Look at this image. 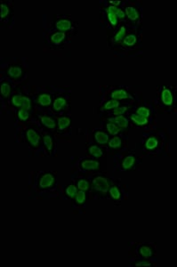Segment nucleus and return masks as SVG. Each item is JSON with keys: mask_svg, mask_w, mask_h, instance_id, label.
I'll list each match as a JSON object with an SVG mask.
<instances>
[{"mask_svg": "<svg viewBox=\"0 0 177 267\" xmlns=\"http://www.w3.org/2000/svg\"><path fill=\"white\" fill-rule=\"evenodd\" d=\"M135 159L133 156H128L127 158H125V160L123 161V167L125 169H128L130 168L133 165H134Z\"/></svg>", "mask_w": 177, "mask_h": 267, "instance_id": "nucleus-15", "label": "nucleus"}, {"mask_svg": "<svg viewBox=\"0 0 177 267\" xmlns=\"http://www.w3.org/2000/svg\"><path fill=\"white\" fill-rule=\"evenodd\" d=\"M31 108V101L30 99L27 97H24V100H23V103H22V109H24V110H27Z\"/></svg>", "mask_w": 177, "mask_h": 267, "instance_id": "nucleus-35", "label": "nucleus"}, {"mask_svg": "<svg viewBox=\"0 0 177 267\" xmlns=\"http://www.w3.org/2000/svg\"><path fill=\"white\" fill-rule=\"evenodd\" d=\"M38 103L43 106H48L51 103V97L48 95H42L38 98Z\"/></svg>", "mask_w": 177, "mask_h": 267, "instance_id": "nucleus-13", "label": "nucleus"}, {"mask_svg": "<svg viewBox=\"0 0 177 267\" xmlns=\"http://www.w3.org/2000/svg\"><path fill=\"white\" fill-rule=\"evenodd\" d=\"M27 137L32 145L37 146L39 143V135L37 134L36 131H34L33 129H29L27 131Z\"/></svg>", "mask_w": 177, "mask_h": 267, "instance_id": "nucleus-5", "label": "nucleus"}, {"mask_svg": "<svg viewBox=\"0 0 177 267\" xmlns=\"http://www.w3.org/2000/svg\"><path fill=\"white\" fill-rule=\"evenodd\" d=\"M64 36H65V34L63 32H57V33H55L52 36L51 39L55 44H59V43H61L62 41Z\"/></svg>", "mask_w": 177, "mask_h": 267, "instance_id": "nucleus-17", "label": "nucleus"}, {"mask_svg": "<svg viewBox=\"0 0 177 267\" xmlns=\"http://www.w3.org/2000/svg\"><path fill=\"white\" fill-rule=\"evenodd\" d=\"M89 152L91 153L93 156H94V157H102V156L103 155L102 150H101L99 147L95 145L91 146V147L89 148Z\"/></svg>", "mask_w": 177, "mask_h": 267, "instance_id": "nucleus-18", "label": "nucleus"}, {"mask_svg": "<svg viewBox=\"0 0 177 267\" xmlns=\"http://www.w3.org/2000/svg\"><path fill=\"white\" fill-rule=\"evenodd\" d=\"M1 9H2V14H1V17H2V19H4L5 17H6V15L8 14L9 9H8V7H7L6 5H2V6H1Z\"/></svg>", "mask_w": 177, "mask_h": 267, "instance_id": "nucleus-36", "label": "nucleus"}, {"mask_svg": "<svg viewBox=\"0 0 177 267\" xmlns=\"http://www.w3.org/2000/svg\"><path fill=\"white\" fill-rule=\"evenodd\" d=\"M54 182H55L54 176L51 174H45L41 177L39 183H40V186L42 188H47L49 186H51L54 183Z\"/></svg>", "mask_w": 177, "mask_h": 267, "instance_id": "nucleus-4", "label": "nucleus"}, {"mask_svg": "<svg viewBox=\"0 0 177 267\" xmlns=\"http://www.w3.org/2000/svg\"><path fill=\"white\" fill-rule=\"evenodd\" d=\"M23 100H24V97L21 96V95H15L12 97V103L15 105V106H18V107H22V103H23Z\"/></svg>", "mask_w": 177, "mask_h": 267, "instance_id": "nucleus-24", "label": "nucleus"}, {"mask_svg": "<svg viewBox=\"0 0 177 267\" xmlns=\"http://www.w3.org/2000/svg\"><path fill=\"white\" fill-rule=\"evenodd\" d=\"M126 109H127L126 107L118 108V109H117L114 110V114H116V115H121V114H123V113L125 112V110H126Z\"/></svg>", "mask_w": 177, "mask_h": 267, "instance_id": "nucleus-38", "label": "nucleus"}, {"mask_svg": "<svg viewBox=\"0 0 177 267\" xmlns=\"http://www.w3.org/2000/svg\"><path fill=\"white\" fill-rule=\"evenodd\" d=\"M66 193H67L70 198H73L75 195H77V188L74 185H69L67 189H66Z\"/></svg>", "mask_w": 177, "mask_h": 267, "instance_id": "nucleus-28", "label": "nucleus"}, {"mask_svg": "<svg viewBox=\"0 0 177 267\" xmlns=\"http://www.w3.org/2000/svg\"><path fill=\"white\" fill-rule=\"evenodd\" d=\"M109 144H110V147H111V148H117V147H119V146L121 145V140L118 137H114V138H112V139L110 140Z\"/></svg>", "mask_w": 177, "mask_h": 267, "instance_id": "nucleus-26", "label": "nucleus"}, {"mask_svg": "<svg viewBox=\"0 0 177 267\" xmlns=\"http://www.w3.org/2000/svg\"><path fill=\"white\" fill-rule=\"evenodd\" d=\"M69 124H70V119L69 118H66V117L61 118L58 121V126H59L60 129H65Z\"/></svg>", "mask_w": 177, "mask_h": 267, "instance_id": "nucleus-19", "label": "nucleus"}, {"mask_svg": "<svg viewBox=\"0 0 177 267\" xmlns=\"http://www.w3.org/2000/svg\"><path fill=\"white\" fill-rule=\"evenodd\" d=\"M18 115H19V118H20L22 120H26V119H28V118H29L28 111H27V110H24V109H21L20 110H19Z\"/></svg>", "mask_w": 177, "mask_h": 267, "instance_id": "nucleus-34", "label": "nucleus"}, {"mask_svg": "<svg viewBox=\"0 0 177 267\" xmlns=\"http://www.w3.org/2000/svg\"><path fill=\"white\" fill-rule=\"evenodd\" d=\"M94 186L97 190H100L102 192H107V190L109 188V183L107 182V180L103 177H97L94 180Z\"/></svg>", "mask_w": 177, "mask_h": 267, "instance_id": "nucleus-3", "label": "nucleus"}, {"mask_svg": "<svg viewBox=\"0 0 177 267\" xmlns=\"http://www.w3.org/2000/svg\"><path fill=\"white\" fill-rule=\"evenodd\" d=\"M126 12L127 14V17L131 21H136L137 19L139 18V13L134 9V7H131V6L127 7L126 8Z\"/></svg>", "mask_w": 177, "mask_h": 267, "instance_id": "nucleus-8", "label": "nucleus"}, {"mask_svg": "<svg viewBox=\"0 0 177 267\" xmlns=\"http://www.w3.org/2000/svg\"><path fill=\"white\" fill-rule=\"evenodd\" d=\"M55 27L60 31H68L70 29L71 23L69 20H61V21L56 22Z\"/></svg>", "mask_w": 177, "mask_h": 267, "instance_id": "nucleus-6", "label": "nucleus"}, {"mask_svg": "<svg viewBox=\"0 0 177 267\" xmlns=\"http://www.w3.org/2000/svg\"><path fill=\"white\" fill-rule=\"evenodd\" d=\"M44 143H45V144L46 148L48 149L49 151L52 150V148H53V141H52V138L49 135H45L44 137Z\"/></svg>", "mask_w": 177, "mask_h": 267, "instance_id": "nucleus-32", "label": "nucleus"}, {"mask_svg": "<svg viewBox=\"0 0 177 267\" xmlns=\"http://www.w3.org/2000/svg\"><path fill=\"white\" fill-rule=\"evenodd\" d=\"M41 121H42V123H43L46 128H55V122L54 119H50V118H47V117H42V118H41Z\"/></svg>", "mask_w": 177, "mask_h": 267, "instance_id": "nucleus-14", "label": "nucleus"}, {"mask_svg": "<svg viewBox=\"0 0 177 267\" xmlns=\"http://www.w3.org/2000/svg\"><path fill=\"white\" fill-rule=\"evenodd\" d=\"M1 92H2V95L4 96L7 97L9 95V94H10V86H9V85L6 84V83L2 84V85H1Z\"/></svg>", "mask_w": 177, "mask_h": 267, "instance_id": "nucleus-27", "label": "nucleus"}, {"mask_svg": "<svg viewBox=\"0 0 177 267\" xmlns=\"http://www.w3.org/2000/svg\"><path fill=\"white\" fill-rule=\"evenodd\" d=\"M131 119H132L133 121H134L137 125H140V126H144V125H147L149 123V119H148L143 118V117L138 115V114L132 115L131 116Z\"/></svg>", "mask_w": 177, "mask_h": 267, "instance_id": "nucleus-9", "label": "nucleus"}, {"mask_svg": "<svg viewBox=\"0 0 177 267\" xmlns=\"http://www.w3.org/2000/svg\"><path fill=\"white\" fill-rule=\"evenodd\" d=\"M114 121L116 122L117 124L121 127V128H127V125H128V122H127V119L126 118H124L122 116H118L114 119Z\"/></svg>", "mask_w": 177, "mask_h": 267, "instance_id": "nucleus-16", "label": "nucleus"}, {"mask_svg": "<svg viewBox=\"0 0 177 267\" xmlns=\"http://www.w3.org/2000/svg\"><path fill=\"white\" fill-rule=\"evenodd\" d=\"M65 103H66V101H65L64 98H57L55 101V103H54V109L55 110H60L65 105Z\"/></svg>", "mask_w": 177, "mask_h": 267, "instance_id": "nucleus-12", "label": "nucleus"}, {"mask_svg": "<svg viewBox=\"0 0 177 267\" xmlns=\"http://www.w3.org/2000/svg\"><path fill=\"white\" fill-rule=\"evenodd\" d=\"M94 137H95V140L97 141L99 143H101V144L106 143L108 142V140H109L108 135L105 133H103V132H97V133L95 134Z\"/></svg>", "mask_w": 177, "mask_h": 267, "instance_id": "nucleus-10", "label": "nucleus"}, {"mask_svg": "<svg viewBox=\"0 0 177 267\" xmlns=\"http://www.w3.org/2000/svg\"><path fill=\"white\" fill-rule=\"evenodd\" d=\"M136 265L137 266H141V265H152V264L150 263L149 261H141V263H137Z\"/></svg>", "mask_w": 177, "mask_h": 267, "instance_id": "nucleus-39", "label": "nucleus"}, {"mask_svg": "<svg viewBox=\"0 0 177 267\" xmlns=\"http://www.w3.org/2000/svg\"><path fill=\"white\" fill-rule=\"evenodd\" d=\"M110 193L113 199H115V200H119L120 199V192H119V190L117 188L116 186L110 188Z\"/></svg>", "mask_w": 177, "mask_h": 267, "instance_id": "nucleus-22", "label": "nucleus"}, {"mask_svg": "<svg viewBox=\"0 0 177 267\" xmlns=\"http://www.w3.org/2000/svg\"><path fill=\"white\" fill-rule=\"evenodd\" d=\"M140 254L144 258H151L155 255V250H154V248L151 246L145 245V246L141 247Z\"/></svg>", "mask_w": 177, "mask_h": 267, "instance_id": "nucleus-2", "label": "nucleus"}, {"mask_svg": "<svg viewBox=\"0 0 177 267\" xmlns=\"http://www.w3.org/2000/svg\"><path fill=\"white\" fill-rule=\"evenodd\" d=\"M177 87L161 85L159 87V106L163 112L173 113L176 107Z\"/></svg>", "mask_w": 177, "mask_h": 267, "instance_id": "nucleus-1", "label": "nucleus"}, {"mask_svg": "<svg viewBox=\"0 0 177 267\" xmlns=\"http://www.w3.org/2000/svg\"><path fill=\"white\" fill-rule=\"evenodd\" d=\"M107 129H108V131L110 132V134H114V135L117 134L118 133V131H119V129L117 128L114 124H112V123H109V124L107 125Z\"/></svg>", "mask_w": 177, "mask_h": 267, "instance_id": "nucleus-29", "label": "nucleus"}, {"mask_svg": "<svg viewBox=\"0 0 177 267\" xmlns=\"http://www.w3.org/2000/svg\"><path fill=\"white\" fill-rule=\"evenodd\" d=\"M118 105H119V103L117 101L112 100V101H110V102H108V103H106L104 108L107 109H112V108H117V107H118Z\"/></svg>", "mask_w": 177, "mask_h": 267, "instance_id": "nucleus-30", "label": "nucleus"}, {"mask_svg": "<svg viewBox=\"0 0 177 267\" xmlns=\"http://www.w3.org/2000/svg\"><path fill=\"white\" fill-rule=\"evenodd\" d=\"M78 187L80 190L82 191H86L89 188V183L87 181H85V180H80L79 182H78Z\"/></svg>", "mask_w": 177, "mask_h": 267, "instance_id": "nucleus-31", "label": "nucleus"}, {"mask_svg": "<svg viewBox=\"0 0 177 267\" xmlns=\"http://www.w3.org/2000/svg\"><path fill=\"white\" fill-rule=\"evenodd\" d=\"M175 111L177 112V102H176V107H175Z\"/></svg>", "mask_w": 177, "mask_h": 267, "instance_id": "nucleus-40", "label": "nucleus"}, {"mask_svg": "<svg viewBox=\"0 0 177 267\" xmlns=\"http://www.w3.org/2000/svg\"><path fill=\"white\" fill-rule=\"evenodd\" d=\"M125 34H126V30H125V28H124V27H122V28L119 30V31L117 32V34L116 35V36H115V40H116V41H120L123 37H124Z\"/></svg>", "mask_w": 177, "mask_h": 267, "instance_id": "nucleus-33", "label": "nucleus"}, {"mask_svg": "<svg viewBox=\"0 0 177 267\" xmlns=\"http://www.w3.org/2000/svg\"><path fill=\"white\" fill-rule=\"evenodd\" d=\"M82 167L85 169H97L99 167V163L94 160H85L82 162Z\"/></svg>", "mask_w": 177, "mask_h": 267, "instance_id": "nucleus-7", "label": "nucleus"}, {"mask_svg": "<svg viewBox=\"0 0 177 267\" xmlns=\"http://www.w3.org/2000/svg\"><path fill=\"white\" fill-rule=\"evenodd\" d=\"M136 112H137L138 115L141 116L143 118H146V119H148L151 116V109H149L146 107H140L139 109H137Z\"/></svg>", "mask_w": 177, "mask_h": 267, "instance_id": "nucleus-20", "label": "nucleus"}, {"mask_svg": "<svg viewBox=\"0 0 177 267\" xmlns=\"http://www.w3.org/2000/svg\"><path fill=\"white\" fill-rule=\"evenodd\" d=\"M108 16H109V19H110V22H111V24L116 25L117 22V16L113 13H110L109 12L108 13Z\"/></svg>", "mask_w": 177, "mask_h": 267, "instance_id": "nucleus-37", "label": "nucleus"}, {"mask_svg": "<svg viewBox=\"0 0 177 267\" xmlns=\"http://www.w3.org/2000/svg\"><path fill=\"white\" fill-rule=\"evenodd\" d=\"M76 200H77L78 203L83 204V203L85 202V200H86V193H85L83 191L79 192L77 193V195H76Z\"/></svg>", "mask_w": 177, "mask_h": 267, "instance_id": "nucleus-25", "label": "nucleus"}, {"mask_svg": "<svg viewBox=\"0 0 177 267\" xmlns=\"http://www.w3.org/2000/svg\"><path fill=\"white\" fill-rule=\"evenodd\" d=\"M124 43L127 45V46H134V44L136 43V36H134V35H129V36H127L126 38H125V40H124Z\"/></svg>", "mask_w": 177, "mask_h": 267, "instance_id": "nucleus-23", "label": "nucleus"}, {"mask_svg": "<svg viewBox=\"0 0 177 267\" xmlns=\"http://www.w3.org/2000/svg\"><path fill=\"white\" fill-rule=\"evenodd\" d=\"M111 97L115 98V99H126L127 98V94L125 90H116L111 94Z\"/></svg>", "mask_w": 177, "mask_h": 267, "instance_id": "nucleus-11", "label": "nucleus"}, {"mask_svg": "<svg viewBox=\"0 0 177 267\" xmlns=\"http://www.w3.org/2000/svg\"><path fill=\"white\" fill-rule=\"evenodd\" d=\"M8 73L11 77H13V78H17L19 76H21L22 74V70L19 68V67H12L9 69L8 70Z\"/></svg>", "mask_w": 177, "mask_h": 267, "instance_id": "nucleus-21", "label": "nucleus"}]
</instances>
